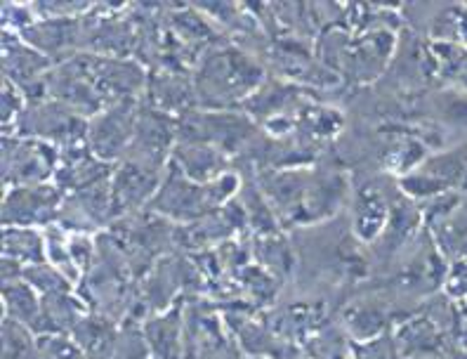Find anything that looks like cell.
<instances>
[{"instance_id": "4", "label": "cell", "mask_w": 467, "mask_h": 359, "mask_svg": "<svg viewBox=\"0 0 467 359\" xmlns=\"http://www.w3.org/2000/svg\"><path fill=\"white\" fill-rule=\"evenodd\" d=\"M137 98L119 100L104 107L99 114L88 119V147L98 159L119 164L128 154L140 119Z\"/></svg>"}, {"instance_id": "3", "label": "cell", "mask_w": 467, "mask_h": 359, "mask_svg": "<svg viewBox=\"0 0 467 359\" xmlns=\"http://www.w3.org/2000/svg\"><path fill=\"white\" fill-rule=\"evenodd\" d=\"M62 152L34 137H3V183L5 189L52 183L57 175Z\"/></svg>"}, {"instance_id": "12", "label": "cell", "mask_w": 467, "mask_h": 359, "mask_svg": "<svg viewBox=\"0 0 467 359\" xmlns=\"http://www.w3.org/2000/svg\"><path fill=\"white\" fill-rule=\"evenodd\" d=\"M400 359H437L441 353V333L428 317H413L401 322L394 333Z\"/></svg>"}, {"instance_id": "2", "label": "cell", "mask_w": 467, "mask_h": 359, "mask_svg": "<svg viewBox=\"0 0 467 359\" xmlns=\"http://www.w3.org/2000/svg\"><path fill=\"white\" fill-rule=\"evenodd\" d=\"M239 187L241 180L236 173H227L213 183H196L171 161L163 183L149 206H151V211L177 220V223H196V220H205L213 213L223 211L229 199L239 192Z\"/></svg>"}, {"instance_id": "15", "label": "cell", "mask_w": 467, "mask_h": 359, "mask_svg": "<svg viewBox=\"0 0 467 359\" xmlns=\"http://www.w3.org/2000/svg\"><path fill=\"white\" fill-rule=\"evenodd\" d=\"M354 359H400L397 345L388 336L370 338L364 343H354L352 345Z\"/></svg>"}, {"instance_id": "6", "label": "cell", "mask_w": 467, "mask_h": 359, "mask_svg": "<svg viewBox=\"0 0 467 359\" xmlns=\"http://www.w3.org/2000/svg\"><path fill=\"white\" fill-rule=\"evenodd\" d=\"M168 165L151 164V161L137 159V156H123L116 164L111 175V196H114L116 216L128 213L140 206H149L159 192Z\"/></svg>"}, {"instance_id": "5", "label": "cell", "mask_w": 467, "mask_h": 359, "mask_svg": "<svg viewBox=\"0 0 467 359\" xmlns=\"http://www.w3.org/2000/svg\"><path fill=\"white\" fill-rule=\"evenodd\" d=\"M67 192L52 183L5 189L3 196V227H50L57 225Z\"/></svg>"}, {"instance_id": "13", "label": "cell", "mask_w": 467, "mask_h": 359, "mask_svg": "<svg viewBox=\"0 0 467 359\" xmlns=\"http://www.w3.org/2000/svg\"><path fill=\"white\" fill-rule=\"evenodd\" d=\"M345 333L354 343H364L370 338L385 336V326H388V312L385 308L376 302H357L352 308L345 310Z\"/></svg>"}, {"instance_id": "8", "label": "cell", "mask_w": 467, "mask_h": 359, "mask_svg": "<svg viewBox=\"0 0 467 359\" xmlns=\"http://www.w3.org/2000/svg\"><path fill=\"white\" fill-rule=\"evenodd\" d=\"M172 164L196 183H213L229 173V154L224 149L208 143L180 140L172 149Z\"/></svg>"}, {"instance_id": "11", "label": "cell", "mask_w": 467, "mask_h": 359, "mask_svg": "<svg viewBox=\"0 0 467 359\" xmlns=\"http://www.w3.org/2000/svg\"><path fill=\"white\" fill-rule=\"evenodd\" d=\"M392 216L388 199L382 192L373 187H364L359 195L354 196V211H352V229L357 239L364 244H373L385 234Z\"/></svg>"}, {"instance_id": "1", "label": "cell", "mask_w": 467, "mask_h": 359, "mask_svg": "<svg viewBox=\"0 0 467 359\" xmlns=\"http://www.w3.org/2000/svg\"><path fill=\"white\" fill-rule=\"evenodd\" d=\"M196 104L211 111H229L265 86L263 64L239 46H211L192 76Z\"/></svg>"}, {"instance_id": "7", "label": "cell", "mask_w": 467, "mask_h": 359, "mask_svg": "<svg viewBox=\"0 0 467 359\" xmlns=\"http://www.w3.org/2000/svg\"><path fill=\"white\" fill-rule=\"evenodd\" d=\"M50 67L43 52L36 50L31 43L19 34L5 31L3 40V69H5V80L15 83L17 88L26 90L31 86H46V71Z\"/></svg>"}, {"instance_id": "10", "label": "cell", "mask_w": 467, "mask_h": 359, "mask_svg": "<svg viewBox=\"0 0 467 359\" xmlns=\"http://www.w3.org/2000/svg\"><path fill=\"white\" fill-rule=\"evenodd\" d=\"M46 260V229L3 227V268L24 272Z\"/></svg>"}, {"instance_id": "14", "label": "cell", "mask_w": 467, "mask_h": 359, "mask_svg": "<svg viewBox=\"0 0 467 359\" xmlns=\"http://www.w3.org/2000/svg\"><path fill=\"white\" fill-rule=\"evenodd\" d=\"M3 359H38L34 331L10 317H3Z\"/></svg>"}, {"instance_id": "16", "label": "cell", "mask_w": 467, "mask_h": 359, "mask_svg": "<svg viewBox=\"0 0 467 359\" xmlns=\"http://www.w3.org/2000/svg\"><path fill=\"white\" fill-rule=\"evenodd\" d=\"M293 359H312V357H293Z\"/></svg>"}, {"instance_id": "9", "label": "cell", "mask_w": 467, "mask_h": 359, "mask_svg": "<svg viewBox=\"0 0 467 359\" xmlns=\"http://www.w3.org/2000/svg\"><path fill=\"white\" fill-rule=\"evenodd\" d=\"M3 317L19 322L36 336L46 333V298L36 291L26 280H10L3 286Z\"/></svg>"}]
</instances>
